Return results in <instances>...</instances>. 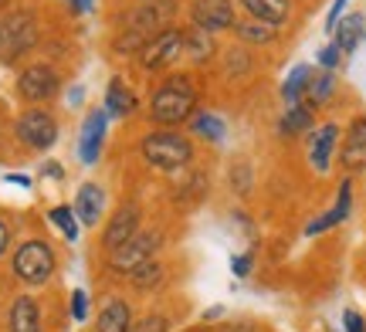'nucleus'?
Instances as JSON below:
<instances>
[{"label":"nucleus","instance_id":"nucleus-8","mask_svg":"<svg viewBox=\"0 0 366 332\" xmlns=\"http://www.w3.org/2000/svg\"><path fill=\"white\" fill-rule=\"evenodd\" d=\"M190 21L197 31H224V27H234V4L231 0H194L190 4Z\"/></svg>","mask_w":366,"mask_h":332},{"label":"nucleus","instance_id":"nucleus-24","mask_svg":"<svg viewBox=\"0 0 366 332\" xmlns=\"http://www.w3.org/2000/svg\"><path fill=\"white\" fill-rule=\"evenodd\" d=\"M312 126V109L309 106H292L285 112V119H282V133L285 136H295V133H302V129H309Z\"/></svg>","mask_w":366,"mask_h":332},{"label":"nucleus","instance_id":"nucleus-34","mask_svg":"<svg viewBox=\"0 0 366 332\" xmlns=\"http://www.w3.org/2000/svg\"><path fill=\"white\" fill-rule=\"evenodd\" d=\"M231 268H234V275H248L251 271V254H237L234 261H231Z\"/></svg>","mask_w":366,"mask_h":332},{"label":"nucleus","instance_id":"nucleus-19","mask_svg":"<svg viewBox=\"0 0 366 332\" xmlns=\"http://www.w3.org/2000/svg\"><path fill=\"white\" fill-rule=\"evenodd\" d=\"M332 92H336V79H332V71H315L312 79H309V85H305L302 106H309V109L326 106L329 99H332Z\"/></svg>","mask_w":366,"mask_h":332},{"label":"nucleus","instance_id":"nucleus-33","mask_svg":"<svg viewBox=\"0 0 366 332\" xmlns=\"http://www.w3.org/2000/svg\"><path fill=\"white\" fill-rule=\"evenodd\" d=\"M346 4H350V0H332V11H329V17H326V31H332V27L342 21V11H346Z\"/></svg>","mask_w":366,"mask_h":332},{"label":"nucleus","instance_id":"nucleus-17","mask_svg":"<svg viewBox=\"0 0 366 332\" xmlns=\"http://www.w3.org/2000/svg\"><path fill=\"white\" fill-rule=\"evenodd\" d=\"M132 109H136V95H132V89L122 79H112L109 81V92H105V112L116 116V119H126Z\"/></svg>","mask_w":366,"mask_h":332},{"label":"nucleus","instance_id":"nucleus-37","mask_svg":"<svg viewBox=\"0 0 366 332\" xmlns=\"http://www.w3.org/2000/svg\"><path fill=\"white\" fill-rule=\"evenodd\" d=\"M68 4H71V11H75V14H85V11H89V7H85V0H68Z\"/></svg>","mask_w":366,"mask_h":332},{"label":"nucleus","instance_id":"nucleus-7","mask_svg":"<svg viewBox=\"0 0 366 332\" xmlns=\"http://www.w3.org/2000/svg\"><path fill=\"white\" fill-rule=\"evenodd\" d=\"M157 248H159V234H132L122 248H116L112 251V258H109V265L116 268V271H126L129 275L132 268H139V265H146L153 254H157Z\"/></svg>","mask_w":366,"mask_h":332},{"label":"nucleus","instance_id":"nucleus-32","mask_svg":"<svg viewBox=\"0 0 366 332\" xmlns=\"http://www.w3.org/2000/svg\"><path fill=\"white\" fill-rule=\"evenodd\" d=\"M342 326H346V332H366L363 316L353 312V308H346V312H342Z\"/></svg>","mask_w":366,"mask_h":332},{"label":"nucleus","instance_id":"nucleus-28","mask_svg":"<svg viewBox=\"0 0 366 332\" xmlns=\"http://www.w3.org/2000/svg\"><path fill=\"white\" fill-rule=\"evenodd\" d=\"M187 51L194 54V61H207L214 54V41L207 38V31H187Z\"/></svg>","mask_w":366,"mask_h":332},{"label":"nucleus","instance_id":"nucleus-26","mask_svg":"<svg viewBox=\"0 0 366 332\" xmlns=\"http://www.w3.org/2000/svg\"><path fill=\"white\" fill-rule=\"evenodd\" d=\"M234 31L248 44H272L274 41V27L272 24H262V21H248V24H234Z\"/></svg>","mask_w":366,"mask_h":332},{"label":"nucleus","instance_id":"nucleus-6","mask_svg":"<svg viewBox=\"0 0 366 332\" xmlns=\"http://www.w3.org/2000/svg\"><path fill=\"white\" fill-rule=\"evenodd\" d=\"M58 75H54L51 65H27L21 75H17V92L27 102H48L58 95Z\"/></svg>","mask_w":366,"mask_h":332},{"label":"nucleus","instance_id":"nucleus-1","mask_svg":"<svg viewBox=\"0 0 366 332\" xmlns=\"http://www.w3.org/2000/svg\"><path fill=\"white\" fill-rule=\"evenodd\" d=\"M197 112V89L190 79L173 75L157 89L153 102H149V119L159 126H180Z\"/></svg>","mask_w":366,"mask_h":332},{"label":"nucleus","instance_id":"nucleus-20","mask_svg":"<svg viewBox=\"0 0 366 332\" xmlns=\"http://www.w3.org/2000/svg\"><path fill=\"white\" fill-rule=\"evenodd\" d=\"M350 193H353V186H350V180H346V183L340 186V203H336L329 213H322L319 221H312L305 231H309V234H322V231H329V227H336L340 221H346V217H350V203H353Z\"/></svg>","mask_w":366,"mask_h":332},{"label":"nucleus","instance_id":"nucleus-23","mask_svg":"<svg viewBox=\"0 0 366 332\" xmlns=\"http://www.w3.org/2000/svg\"><path fill=\"white\" fill-rule=\"evenodd\" d=\"M159 278H163V265H159V261H153V258H149L146 265H139V268H132V271H129L132 288H139V292H146V288H157Z\"/></svg>","mask_w":366,"mask_h":332},{"label":"nucleus","instance_id":"nucleus-5","mask_svg":"<svg viewBox=\"0 0 366 332\" xmlns=\"http://www.w3.org/2000/svg\"><path fill=\"white\" fill-rule=\"evenodd\" d=\"M17 139L31 149H51L58 139V122L44 109H27L24 116H17Z\"/></svg>","mask_w":366,"mask_h":332},{"label":"nucleus","instance_id":"nucleus-14","mask_svg":"<svg viewBox=\"0 0 366 332\" xmlns=\"http://www.w3.org/2000/svg\"><path fill=\"white\" fill-rule=\"evenodd\" d=\"M241 7L251 14V21H262V24H285L288 14H292V4L288 0H241Z\"/></svg>","mask_w":366,"mask_h":332},{"label":"nucleus","instance_id":"nucleus-35","mask_svg":"<svg viewBox=\"0 0 366 332\" xmlns=\"http://www.w3.org/2000/svg\"><path fill=\"white\" fill-rule=\"evenodd\" d=\"M7 244H11V227H7L4 221H0V254L7 251Z\"/></svg>","mask_w":366,"mask_h":332},{"label":"nucleus","instance_id":"nucleus-22","mask_svg":"<svg viewBox=\"0 0 366 332\" xmlns=\"http://www.w3.org/2000/svg\"><path fill=\"white\" fill-rule=\"evenodd\" d=\"M309 79H312V68H309V65H295V68H292V75H288L285 85H282V95H285L288 106H299V102H302Z\"/></svg>","mask_w":366,"mask_h":332},{"label":"nucleus","instance_id":"nucleus-25","mask_svg":"<svg viewBox=\"0 0 366 332\" xmlns=\"http://www.w3.org/2000/svg\"><path fill=\"white\" fill-rule=\"evenodd\" d=\"M190 122H194V129L200 136H207L210 143H221L224 139V122L214 116V112H194L190 116Z\"/></svg>","mask_w":366,"mask_h":332},{"label":"nucleus","instance_id":"nucleus-39","mask_svg":"<svg viewBox=\"0 0 366 332\" xmlns=\"http://www.w3.org/2000/svg\"><path fill=\"white\" fill-rule=\"evenodd\" d=\"M363 41H366V31H363Z\"/></svg>","mask_w":366,"mask_h":332},{"label":"nucleus","instance_id":"nucleus-40","mask_svg":"<svg viewBox=\"0 0 366 332\" xmlns=\"http://www.w3.org/2000/svg\"><path fill=\"white\" fill-rule=\"evenodd\" d=\"M0 41H4V34H0Z\"/></svg>","mask_w":366,"mask_h":332},{"label":"nucleus","instance_id":"nucleus-29","mask_svg":"<svg viewBox=\"0 0 366 332\" xmlns=\"http://www.w3.org/2000/svg\"><path fill=\"white\" fill-rule=\"evenodd\" d=\"M340 58H342V51L336 48V44H329V48H322V51H319V58H315V61L322 65V71H332V68L340 65Z\"/></svg>","mask_w":366,"mask_h":332},{"label":"nucleus","instance_id":"nucleus-36","mask_svg":"<svg viewBox=\"0 0 366 332\" xmlns=\"http://www.w3.org/2000/svg\"><path fill=\"white\" fill-rule=\"evenodd\" d=\"M44 173H48L51 180H61V176H65V170H61L58 163H48V166H44Z\"/></svg>","mask_w":366,"mask_h":332},{"label":"nucleus","instance_id":"nucleus-30","mask_svg":"<svg viewBox=\"0 0 366 332\" xmlns=\"http://www.w3.org/2000/svg\"><path fill=\"white\" fill-rule=\"evenodd\" d=\"M71 316H75L79 322L89 316V295L81 292V288H75V292H71Z\"/></svg>","mask_w":366,"mask_h":332},{"label":"nucleus","instance_id":"nucleus-4","mask_svg":"<svg viewBox=\"0 0 366 332\" xmlns=\"http://www.w3.org/2000/svg\"><path fill=\"white\" fill-rule=\"evenodd\" d=\"M187 51V34L177 31V27H163L159 34L143 44V51H139V65L146 71H159V68H170L180 61V54Z\"/></svg>","mask_w":366,"mask_h":332},{"label":"nucleus","instance_id":"nucleus-3","mask_svg":"<svg viewBox=\"0 0 366 332\" xmlns=\"http://www.w3.org/2000/svg\"><path fill=\"white\" fill-rule=\"evenodd\" d=\"M14 275L24 285H44L54 275V251L44 241H24L14 254Z\"/></svg>","mask_w":366,"mask_h":332},{"label":"nucleus","instance_id":"nucleus-12","mask_svg":"<svg viewBox=\"0 0 366 332\" xmlns=\"http://www.w3.org/2000/svg\"><path fill=\"white\" fill-rule=\"evenodd\" d=\"M102 203H105L102 186L99 183H81L79 197H75V217H79V224H85V227L99 224V217H102Z\"/></svg>","mask_w":366,"mask_h":332},{"label":"nucleus","instance_id":"nucleus-15","mask_svg":"<svg viewBox=\"0 0 366 332\" xmlns=\"http://www.w3.org/2000/svg\"><path fill=\"white\" fill-rule=\"evenodd\" d=\"M11 332H41V308L31 295L14 298L11 306Z\"/></svg>","mask_w":366,"mask_h":332},{"label":"nucleus","instance_id":"nucleus-27","mask_svg":"<svg viewBox=\"0 0 366 332\" xmlns=\"http://www.w3.org/2000/svg\"><path fill=\"white\" fill-rule=\"evenodd\" d=\"M48 217H51V224L58 227V231H61L68 241L79 238V217H75V211H71V207H54Z\"/></svg>","mask_w":366,"mask_h":332},{"label":"nucleus","instance_id":"nucleus-2","mask_svg":"<svg viewBox=\"0 0 366 332\" xmlns=\"http://www.w3.org/2000/svg\"><path fill=\"white\" fill-rule=\"evenodd\" d=\"M143 156H146V163L157 166V170H180V166L190 163L194 146H190V139H183L180 133L159 129V133H149L143 139Z\"/></svg>","mask_w":366,"mask_h":332},{"label":"nucleus","instance_id":"nucleus-16","mask_svg":"<svg viewBox=\"0 0 366 332\" xmlns=\"http://www.w3.org/2000/svg\"><path fill=\"white\" fill-rule=\"evenodd\" d=\"M95 332H132V312L122 298H112L109 306L99 312Z\"/></svg>","mask_w":366,"mask_h":332},{"label":"nucleus","instance_id":"nucleus-9","mask_svg":"<svg viewBox=\"0 0 366 332\" xmlns=\"http://www.w3.org/2000/svg\"><path fill=\"white\" fill-rule=\"evenodd\" d=\"M105 126H109V112L105 109H92L85 126H81V139H79V156L81 163H95L99 153H102V143H105Z\"/></svg>","mask_w":366,"mask_h":332},{"label":"nucleus","instance_id":"nucleus-21","mask_svg":"<svg viewBox=\"0 0 366 332\" xmlns=\"http://www.w3.org/2000/svg\"><path fill=\"white\" fill-rule=\"evenodd\" d=\"M332 34H336V48L342 54L356 51V44L363 41V17L360 14H350V17H342L340 24L332 27Z\"/></svg>","mask_w":366,"mask_h":332},{"label":"nucleus","instance_id":"nucleus-13","mask_svg":"<svg viewBox=\"0 0 366 332\" xmlns=\"http://www.w3.org/2000/svg\"><path fill=\"white\" fill-rule=\"evenodd\" d=\"M340 160L346 170H363L366 166V116L353 122V129L346 136V143L340 149Z\"/></svg>","mask_w":366,"mask_h":332},{"label":"nucleus","instance_id":"nucleus-18","mask_svg":"<svg viewBox=\"0 0 366 332\" xmlns=\"http://www.w3.org/2000/svg\"><path fill=\"white\" fill-rule=\"evenodd\" d=\"M336 139H340V129H336V126H322V129L312 136L309 160H312L315 173H326L329 170V156H332V149H336Z\"/></svg>","mask_w":366,"mask_h":332},{"label":"nucleus","instance_id":"nucleus-38","mask_svg":"<svg viewBox=\"0 0 366 332\" xmlns=\"http://www.w3.org/2000/svg\"><path fill=\"white\" fill-rule=\"evenodd\" d=\"M146 4H173V0H146Z\"/></svg>","mask_w":366,"mask_h":332},{"label":"nucleus","instance_id":"nucleus-10","mask_svg":"<svg viewBox=\"0 0 366 332\" xmlns=\"http://www.w3.org/2000/svg\"><path fill=\"white\" fill-rule=\"evenodd\" d=\"M0 34H4L0 44H7V58H17L21 51H27V48L34 44L38 27H34V17H31V14H14L11 21L0 27Z\"/></svg>","mask_w":366,"mask_h":332},{"label":"nucleus","instance_id":"nucleus-31","mask_svg":"<svg viewBox=\"0 0 366 332\" xmlns=\"http://www.w3.org/2000/svg\"><path fill=\"white\" fill-rule=\"evenodd\" d=\"M167 329H170V322L163 319V316H146L132 332H167Z\"/></svg>","mask_w":366,"mask_h":332},{"label":"nucleus","instance_id":"nucleus-11","mask_svg":"<svg viewBox=\"0 0 366 332\" xmlns=\"http://www.w3.org/2000/svg\"><path fill=\"white\" fill-rule=\"evenodd\" d=\"M136 227H139V207H132V203H126V207H119L116 217L109 221V227H105V248L109 251H116V248H122L126 241L136 234Z\"/></svg>","mask_w":366,"mask_h":332}]
</instances>
